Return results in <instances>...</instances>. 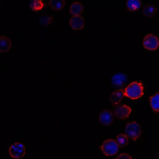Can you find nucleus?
<instances>
[{
    "label": "nucleus",
    "mask_w": 159,
    "mask_h": 159,
    "mask_svg": "<svg viewBox=\"0 0 159 159\" xmlns=\"http://www.w3.org/2000/svg\"><path fill=\"white\" fill-rule=\"evenodd\" d=\"M144 87L141 83L134 82L124 89L125 96L130 99H137L144 94Z\"/></svg>",
    "instance_id": "nucleus-1"
},
{
    "label": "nucleus",
    "mask_w": 159,
    "mask_h": 159,
    "mask_svg": "<svg viewBox=\"0 0 159 159\" xmlns=\"http://www.w3.org/2000/svg\"><path fill=\"white\" fill-rule=\"evenodd\" d=\"M125 132L126 135L134 141L140 136L142 133L140 125L135 121L132 122L127 125Z\"/></svg>",
    "instance_id": "nucleus-2"
},
{
    "label": "nucleus",
    "mask_w": 159,
    "mask_h": 159,
    "mask_svg": "<svg viewBox=\"0 0 159 159\" xmlns=\"http://www.w3.org/2000/svg\"><path fill=\"white\" fill-rule=\"evenodd\" d=\"M101 150L106 156H112L118 152L119 147L115 140L109 139L103 142Z\"/></svg>",
    "instance_id": "nucleus-3"
},
{
    "label": "nucleus",
    "mask_w": 159,
    "mask_h": 159,
    "mask_svg": "<svg viewBox=\"0 0 159 159\" xmlns=\"http://www.w3.org/2000/svg\"><path fill=\"white\" fill-rule=\"evenodd\" d=\"M26 149L25 146L20 142H16L12 144L9 149V153L15 159H20L25 154Z\"/></svg>",
    "instance_id": "nucleus-4"
},
{
    "label": "nucleus",
    "mask_w": 159,
    "mask_h": 159,
    "mask_svg": "<svg viewBox=\"0 0 159 159\" xmlns=\"http://www.w3.org/2000/svg\"><path fill=\"white\" fill-rule=\"evenodd\" d=\"M143 45L144 48L148 51H154L159 47V39L158 37L152 34L146 35L143 39Z\"/></svg>",
    "instance_id": "nucleus-5"
},
{
    "label": "nucleus",
    "mask_w": 159,
    "mask_h": 159,
    "mask_svg": "<svg viewBox=\"0 0 159 159\" xmlns=\"http://www.w3.org/2000/svg\"><path fill=\"white\" fill-rule=\"evenodd\" d=\"M127 78V75L125 73H116L111 77V84L115 88H122L126 84Z\"/></svg>",
    "instance_id": "nucleus-6"
},
{
    "label": "nucleus",
    "mask_w": 159,
    "mask_h": 159,
    "mask_svg": "<svg viewBox=\"0 0 159 159\" xmlns=\"http://www.w3.org/2000/svg\"><path fill=\"white\" fill-rule=\"evenodd\" d=\"M132 110L126 105H120L115 108V115L120 119H125L128 118L131 114Z\"/></svg>",
    "instance_id": "nucleus-7"
},
{
    "label": "nucleus",
    "mask_w": 159,
    "mask_h": 159,
    "mask_svg": "<svg viewBox=\"0 0 159 159\" xmlns=\"http://www.w3.org/2000/svg\"><path fill=\"white\" fill-rule=\"evenodd\" d=\"M69 23L72 29L75 30H81L84 27L85 20L80 16H74L70 18Z\"/></svg>",
    "instance_id": "nucleus-8"
},
{
    "label": "nucleus",
    "mask_w": 159,
    "mask_h": 159,
    "mask_svg": "<svg viewBox=\"0 0 159 159\" xmlns=\"http://www.w3.org/2000/svg\"><path fill=\"white\" fill-rule=\"evenodd\" d=\"M99 122L104 125H109L113 121L112 113L108 110H104L99 115Z\"/></svg>",
    "instance_id": "nucleus-9"
},
{
    "label": "nucleus",
    "mask_w": 159,
    "mask_h": 159,
    "mask_svg": "<svg viewBox=\"0 0 159 159\" xmlns=\"http://www.w3.org/2000/svg\"><path fill=\"white\" fill-rule=\"evenodd\" d=\"M11 46V42L9 38L4 36L0 37V53L7 52Z\"/></svg>",
    "instance_id": "nucleus-10"
},
{
    "label": "nucleus",
    "mask_w": 159,
    "mask_h": 159,
    "mask_svg": "<svg viewBox=\"0 0 159 159\" xmlns=\"http://www.w3.org/2000/svg\"><path fill=\"white\" fill-rule=\"evenodd\" d=\"M124 89H120L112 93L110 98V101L114 105L119 104L124 97Z\"/></svg>",
    "instance_id": "nucleus-11"
},
{
    "label": "nucleus",
    "mask_w": 159,
    "mask_h": 159,
    "mask_svg": "<svg viewBox=\"0 0 159 159\" xmlns=\"http://www.w3.org/2000/svg\"><path fill=\"white\" fill-rule=\"evenodd\" d=\"M66 2L63 0H51L49 2V7L55 11H62L64 9Z\"/></svg>",
    "instance_id": "nucleus-12"
},
{
    "label": "nucleus",
    "mask_w": 159,
    "mask_h": 159,
    "mask_svg": "<svg viewBox=\"0 0 159 159\" xmlns=\"http://www.w3.org/2000/svg\"><path fill=\"white\" fill-rule=\"evenodd\" d=\"M84 11V7L80 2H74L70 5V12L74 16H80Z\"/></svg>",
    "instance_id": "nucleus-13"
},
{
    "label": "nucleus",
    "mask_w": 159,
    "mask_h": 159,
    "mask_svg": "<svg viewBox=\"0 0 159 159\" xmlns=\"http://www.w3.org/2000/svg\"><path fill=\"white\" fill-rule=\"evenodd\" d=\"M157 12V9L152 5L147 4L145 5L142 10L144 16L148 18L155 16Z\"/></svg>",
    "instance_id": "nucleus-14"
},
{
    "label": "nucleus",
    "mask_w": 159,
    "mask_h": 159,
    "mask_svg": "<svg viewBox=\"0 0 159 159\" xmlns=\"http://www.w3.org/2000/svg\"><path fill=\"white\" fill-rule=\"evenodd\" d=\"M142 3L139 0H129L126 2V6L129 11L133 12L138 11L141 7Z\"/></svg>",
    "instance_id": "nucleus-15"
},
{
    "label": "nucleus",
    "mask_w": 159,
    "mask_h": 159,
    "mask_svg": "<svg viewBox=\"0 0 159 159\" xmlns=\"http://www.w3.org/2000/svg\"><path fill=\"white\" fill-rule=\"evenodd\" d=\"M159 94L157 93L150 98V104L154 112L158 113L159 110Z\"/></svg>",
    "instance_id": "nucleus-16"
},
{
    "label": "nucleus",
    "mask_w": 159,
    "mask_h": 159,
    "mask_svg": "<svg viewBox=\"0 0 159 159\" xmlns=\"http://www.w3.org/2000/svg\"><path fill=\"white\" fill-rule=\"evenodd\" d=\"M116 143L118 145V147L120 148H124L126 147L129 142L128 137L124 134H120L116 139Z\"/></svg>",
    "instance_id": "nucleus-17"
},
{
    "label": "nucleus",
    "mask_w": 159,
    "mask_h": 159,
    "mask_svg": "<svg viewBox=\"0 0 159 159\" xmlns=\"http://www.w3.org/2000/svg\"><path fill=\"white\" fill-rule=\"evenodd\" d=\"M44 7V4L42 1L34 0L30 1V8L34 11H38L42 10Z\"/></svg>",
    "instance_id": "nucleus-18"
},
{
    "label": "nucleus",
    "mask_w": 159,
    "mask_h": 159,
    "mask_svg": "<svg viewBox=\"0 0 159 159\" xmlns=\"http://www.w3.org/2000/svg\"><path fill=\"white\" fill-rule=\"evenodd\" d=\"M39 22L42 26L47 27L52 24V19L47 15H43L39 17Z\"/></svg>",
    "instance_id": "nucleus-19"
},
{
    "label": "nucleus",
    "mask_w": 159,
    "mask_h": 159,
    "mask_svg": "<svg viewBox=\"0 0 159 159\" xmlns=\"http://www.w3.org/2000/svg\"><path fill=\"white\" fill-rule=\"evenodd\" d=\"M116 159H132V158L129 154L124 153L119 155Z\"/></svg>",
    "instance_id": "nucleus-20"
}]
</instances>
